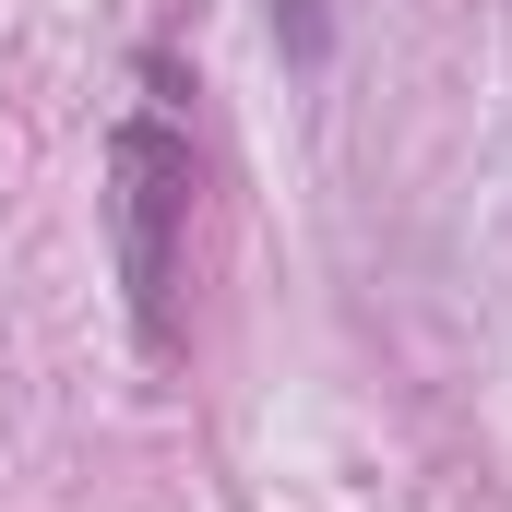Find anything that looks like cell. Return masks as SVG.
Wrapping results in <instances>:
<instances>
[{
	"mask_svg": "<svg viewBox=\"0 0 512 512\" xmlns=\"http://www.w3.org/2000/svg\"><path fill=\"white\" fill-rule=\"evenodd\" d=\"M108 191V262H120L131 286V334L143 346H167L179 334V262H191V191H203V155H191V131L167 120V108H131L108 131V167H96Z\"/></svg>",
	"mask_w": 512,
	"mask_h": 512,
	"instance_id": "6da1fadb",
	"label": "cell"
},
{
	"mask_svg": "<svg viewBox=\"0 0 512 512\" xmlns=\"http://www.w3.org/2000/svg\"><path fill=\"white\" fill-rule=\"evenodd\" d=\"M274 24H286V48H298V60H322V12H310V0H274Z\"/></svg>",
	"mask_w": 512,
	"mask_h": 512,
	"instance_id": "7a4b0ae2",
	"label": "cell"
}]
</instances>
